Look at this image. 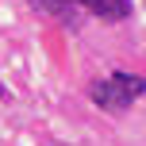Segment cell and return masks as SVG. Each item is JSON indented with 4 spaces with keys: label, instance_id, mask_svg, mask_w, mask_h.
Instances as JSON below:
<instances>
[{
    "label": "cell",
    "instance_id": "cell-1",
    "mask_svg": "<svg viewBox=\"0 0 146 146\" xmlns=\"http://www.w3.org/2000/svg\"><path fill=\"white\" fill-rule=\"evenodd\" d=\"M142 88H146V77H135V73H111V77L96 81V85L88 88V96H92L100 108H108V111H123Z\"/></svg>",
    "mask_w": 146,
    "mask_h": 146
},
{
    "label": "cell",
    "instance_id": "cell-2",
    "mask_svg": "<svg viewBox=\"0 0 146 146\" xmlns=\"http://www.w3.org/2000/svg\"><path fill=\"white\" fill-rule=\"evenodd\" d=\"M77 8H88L92 15H100L108 23H119L131 15V0H77Z\"/></svg>",
    "mask_w": 146,
    "mask_h": 146
},
{
    "label": "cell",
    "instance_id": "cell-3",
    "mask_svg": "<svg viewBox=\"0 0 146 146\" xmlns=\"http://www.w3.org/2000/svg\"><path fill=\"white\" fill-rule=\"evenodd\" d=\"M35 8H42V12H50V15H62V19H69L73 15V8H77V0H31Z\"/></svg>",
    "mask_w": 146,
    "mask_h": 146
},
{
    "label": "cell",
    "instance_id": "cell-4",
    "mask_svg": "<svg viewBox=\"0 0 146 146\" xmlns=\"http://www.w3.org/2000/svg\"><path fill=\"white\" fill-rule=\"evenodd\" d=\"M0 96H4V85H0Z\"/></svg>",
    "mask_w": 146,
    "mask_h": 146
}]
</instances>
